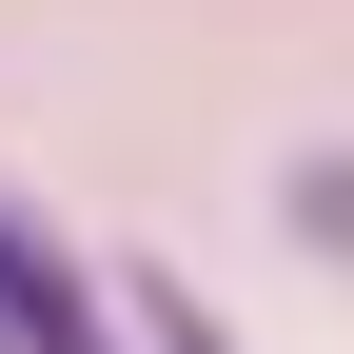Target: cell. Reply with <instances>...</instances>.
I'll list each match as a JSON object with an SVG mask.
<instances>
[{"label":"cell","mask_w":354,"mask_h":354,"mask_svg":"<svg viewBox=\"0 0 354 354\" xmlns=\"http://www.w3.org/2000/svg\"><path fill=\"white\" fill-rule=\"evenodd\" d=\"M118 335H138V354H236V335H216L177 276H118Z\"/></svg>","instance_id":"1"},{"label":"cell","mask_w":354,"mask_h":354,"mask_svg":"<svg viewBox=\"0 0 354 354\" xmlns=\"http://www.w3.org/2000/svg\"><path fill=\"white\" fill-rule=\"evenodd\" d=\"M276 197H295V236H315V256H354V158H295Z\"/></svg>","instance_id":"2"}]
</instances>
